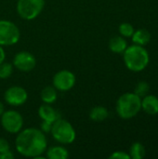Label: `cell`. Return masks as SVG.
Wrapping results in <instances>:
<instances>
[{
	"instance_id": "cell-3",
	"label": "cell",
	"mask_w": 158,
	"mask_h": 159,
	"mask_svg": "<svg viewBox=\"0 0 158 159\" xmlns=\"http://www.w3.org/2000/svg\"><path fill=\"white\" fill-rule=\"evenodd\" d=\"M115 110L122 119H131L142 110V98L135 92L124 93L118 98Z\"/></svg>"
},
{
	"instance_id": "cell-9",
	"label": "cell",
	"mask_w": 158,
	"mask_h": 159,
	"mask_svg": "<svg viewBox=\"0 0 158 159\" xmlns=\"http://www.w3.org/2000/svg\"><path fill=\"white\" fill-rule=\"evenodd\" d=\"M28 99L27 91L19 86L8 88L4 93L5 102L11 106H20L26 102Z\"/></svg>"
},
{
	"instance_id": "cell-24",
	"label": "cell",
	"mask_w": 158,
	"mask_h": 159,
	"mask_svg": "<svg viewBox=\"0 0 158 159\" xmlns=\"http://www.w3.org/2000/svg\"><path fill=\"white\" fill-rule=\"evenodd\" d=\"M52 128V123L47 122V121H43L41 123V130L44 133H49Z\"/></svg>"
},
{
	"instance_id": "cell-1",
	"label": "cell",
	"mask_w": 158,
	"mask_h": 159,
	"mask_svg": "<svg viewBox=\"0 0 158 159\" xmlns=\"http://www.w3.org/2000/svg\"><path fill=\"white\" fill-rule=\"evenodd\" d=\"M15 145L20 155L25 157L35 158L46 152L47 141L41 129L28 128L19 132L15 140Z\"/></svg>"
},
{
	"instance_id": "cell-23",
	"label": "cell",
	"mask_w": 158,
	"mask_h": 159,
	"mask_svg": "<svg viewBox=\"0 0 158 159\" xmlns=\"http://www.w3.org/2000/svg\"><path fill=\"white\" fill-rule=\"evenodd\" d=\"M9 148H10V146H9L8 142L4 138H0V154L8 151Z\"/></svg>"
},
{
	"instance_id": "cell-7",
	"label": "cell",
	"mask_w": 158,
	"mask_h": 159,
	"mask_svg": "<svg viewBox=\"0 0 158 159\" xmlns=\"http://www.w3.org/2000/svg\"><path fill=\"white\" fill-rule=\"evenodd\" d=\"M1 125L7 132L16 134L22 129L23 117L19 112L8 110L1 115Z\"/></svg>"
},
{
	"instance_id": "cell-4",
	"label": "cell",
	"mask_w": 158,
	"mask_h": 159,
	"mask_svg": "<svg viewBox=\"0 0 158 159\" xmlns=\"http://www.w3.org/2000/svg\"><path fill=\"white\" fill-rule=\"evenodd\" d=\"M50 133L55 141L62 144H70L74 143L76 138V133L73 125L61 117L52 124Z\"/></svg>"
},
{
	"instance_id": "cell-17",
	"label": "cell",
	"mask_w": 158,
	"mask_h": 159,
	"mask_svg": "<svg viewBox=\"0 0 158 159\" xmlns=\"http://www.w3.org/2000/svg\"><path fill=\"white\" fill-rule=\"evenodd\" d=\"M47 157L48 159H66L69 153L62 146H51L47 150Z\"/></svg>"
},
{
	"instance_id": "cell-18",
	"label": "cell",
	"mask_w": 158,
	"mask_h": 159,
	"mask_svg": "<svg viewBox=\"0 0 158 159\" xmlns=\"http://www.w3.org/2000/svg\"><path fill=\"white\" fill-rule=\"evenodd\" d=\"M146 155L145 147L139 142L134 143L130 149H129V156L130 158L133 159H142Z\"/></svg>"
},
{
	"instance_id": "cell-26",
	"label": "cell",
	"mask_w": 158,
	"mask_h": 159,
	"mask_svg": "<svg viewBox=\"0 0 158 159\" xmlns=\"http://www.w3.org/2000/svg\"><path fill=\"white\" fill-rule=\"evenodd\" d=\"M5 59H6V52L3 48L2 46H0V63L4 62L5 61Z\"/></svg>"
},
{
	"instance_id": "cell-13",
	"label": "cell",
	"mask_w": 158,
	"mask_h": 159,
	"mask_svg": "<svg viewBox=\"0 0 158 159\" xmlns=\"http://www.w3.org/2000/svg\"><path fill=\"white\" fill-rule=\"evenodd\" d=\"M128 48V43L123 36H114L109 41V49L114 53H123Z\"/></svg>"
},
{
	"instance_id": "cell-5",
	"label": "cell",
	"mask_w": 158,
	"mask_h": 159,
	"mask_svg": "<svg viewBox=\"0 0 158 159\" xmlns=\"http://www.w3.org/2000/svg\"><path fill=\"white\" fill-rule=\"evenodd\" d=\"M45 7V0H18V15L25 20H32L37 18Z\"/></svg>"
},
{
	"instance_id": "cell-21",
	"label": "cell",
	"mask_w": 158,
	"mask_h": 159,
	"mask_svg": "<svg viewBox=\"0 0 158 159\" xmlns=\"http://www.w3.org/2000/svg\"><path fill=\"white\" fill-rule=\"evenodd\" d=\"M149 90H150V87H149L148 83L144 82V81H141L136 85L134 92L142 98V97H144L145 95H147Z\"/></svg>"
},
{
	"instance_id": "cell-8",
	"label": "cell",
	"mask_w": 158,
	"mask_h": 159,
	"mask_svg": "<svg viewBox=\"0 0 158 159\" xmlns=\"http://www.w3.org/2000/svg\"><path fill=\"white\" fill-rule=\"evenodd\" d=\"M75 75L69 70H61L53 76V87L60 91H68L75 85Z\"/></svg>"
},
{
	"instance_id": "cell-27",
	"label": "cell",
	"mask_w": 158,
	"mask_h": 159,
	"mask_svg": "<svg viewBox=\"0 0 158 159\" xmlns=\"http://www.w3.org/2000/svg\"><path fill=\"white\" fill-rule=\"evenodd\" d=\"M4 109H5V107H4V104H3V103L0 102V116H1V115H2V114L5 112V110H4Z\"/></svg>"
},
{
	"instance_id": "cell-16",
	"label": "cell",
	"mask_w": 158,
	"mask_h": 159,
	"mask_svg": "<svg viewBox=\"0 0 158 159\" xmlns=\"http://www.w3.org/2000/svg\"><path fill=\"white\" fill-rule=\"evenodd\" d=\"M109 116L108 110L102 105L93 107L89 112V118L94 122H102Z\"/></svg>"
},
{
	"instance_id": "cell-15",
	"label": "cell",
	"mask_w": 158,
	"mask_h": 159,
	"mask_svg": "<svg viewBox=\"0 0 158 159\" xmlns=\"http://www.w3.org/2000/svg\"><path fill=\"white\" fill-rule=\"evenodd\" d=\"M40 97L44 103L51 104L55 102L58 98L57 89L53 86H47L41 90Z\"/></svg>"
},
{
	"instance_id": "cell-11",
	"label": "cell",
	"mask_w": 158,
	"mask_h": 159,
	"mask_svg": "<svg viewBox=\"0 0 158 159\" xmlns=\"http://www.w3.org/2000/svg\"><path fill=\"white\" fill-rule=\"evenodd\" d=\"M38 115L43 121H47L52 124L60 118V114L52 106H50V104L47 103H44L39 107Z\"/></svg>"
},
{
	"instance_id": "cell-2",
	"label": "cell",
	"mask_w": 158,
	"mask_h": 159,
	"mask_svg": "<svg viewBox=\"0 0 158 159\" xmlns=\"http://www.w3.org/2000/svg\"><path fill=\"white\" fill-rule=\"evenodd\" d=\"M123 54L126 67L132 72H142L149 64L150 56L143 46L136 44L129 46L126 48Z\"/></svg>"
},
{
	"instance_id": "cell-20",
	"label": "cell",
	"mask_w": 158,
	"mask_h": 159,
	"mask_svg": "<svg viewBox=\"0 0 158 159\" xmlns=\"http://www.w3.org/2000/svg\"><path fill=\"white\" fill-rule=\"evenodd\" d=\"M119 33L123 37H131L134 33V27L129 22H123L119 25Z\"/></svg>"
},
{
	"instance_id": "cell-22",
	"label": "cell",
	"mask_w": 158,
	"mask_h": 159,
	"mask_svg": "<svg viewBox=\"0 0 158 159\" xmlns=\"http://www.w3.org/2000/svg\"><path fill=\"white\" fill-rule=\"evenodd\" d=\"M109 159H130V156L129 154H127L126 152L116 151V152H114L109 157Z\"/></svg>"
},
{
	"instance_id": "cell-10",
	"label": "cell",
	"mask_w": 158,
	"mask_h": 159,
	"mask_svg": "<svg viewBox=\"0 0 158 159\" xmlns=\"http://www.w3.org/2000/svg\"><path fill=\"white\" fill-rule=\"evenodd\" d=\"M13 65L19 71L28 73L34 69L36 65V59L31 52L20 51L14 56Z\"/></svg>"
},
{
	"instance_id": "cell-14",
	"label": "cell",
	"mask_w": 158,
	"mask_h": 159,
	"mask_svg": "<svg viewBox=\"0 0 158 159\" xmlns=\"http://www.w3.org/2000/svg\"><path fill=\"white\" fill-rule=\"evenodd\" d=\"M131 37L134 44L140 46H145L151 40V34L146 29H139L137 31H134Z\"/></svg>"
},
{
	"instance_id": "cell-6",
	"label": "cell",
	"mask_w": 158,
	"mask_h": 159,
	"mask_svg": "<svg viewBox=\"0 0 158 159\" xmlns=\"http://www.w3.org/2000/svg\"><path fill=\"white\" fill-rule=\"evenodd\" d=\"M20 37V29L14 22L7 20H0V46H13L19 42Z\"/></svg>"
},
{
	"instance_id": "cell-12",
	"label": "cell",
	"mask_w": 158,
	"mask_h": 159,
	"mask_svg": "<svg viewBox=\"0 0 158 159\" xmlns=\"http://www.w3.org/2000/svg\"><path fill=\"white\" fill-rule=\"evenodd\" d=\"M142 109L150 116L158 114V98L155 95H145L142 100Z\"/></svg>"
},
{
	"instance_id": "cell-19",
	"label": "cell",
	"mask_w": 158,
	"mask_h": 159,
	"mask_svg": "<svg viewBox=\"0 0 158 159\" xmlns=\"http://www.w3.org/2000/svg\"><path fill=\"white\" fill-rule=\"evenodd\" d=\"M13 73V65L8 62L0 63V79H7Z\"/></svg>"
},
{
	"instance_id": "cell-25",
	"label": "cell",
	"mask_w": 158,
	"mask_h": 159,
	"mask_svg": "<svg viewBox=\"0 0 158 159\" xmlns=\"http://www.w3.org/2000/svg\"><path fill=\"white\" fill-rule=\"evenodd\" d=\"M14 158V155L13 153L8 150L7 152H4V153H1L0 154V159H13Z\"/></svg>"
}]
</instances>
